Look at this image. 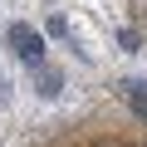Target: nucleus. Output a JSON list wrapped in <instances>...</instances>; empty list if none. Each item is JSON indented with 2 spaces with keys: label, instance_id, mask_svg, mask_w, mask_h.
I'll list each match as a JSON object with an SVG mask.
<instances>
[{
  "label": "nucleus",
  "instance_id": "5",
  "mask_svg": "<svg viewBox=\"0 0 147 147\" xmlns=\"http://www.w3.org/2000/svg\"><path fill=\"white\" fill-rule=\"evenodd\" d=\"M118 44H123V49L132 54V49H137V30H118Z\"/></svg>",
  "mask_w": 147,
  "mask_h": 147
},
{
  "label": "nucleus",
  "instance_id": "6",
  "mask_svg": "<svg viewBox=\"0 0 147 147\" xmlns=\"http://www.w3.org/2000/svg\"><path fill=\"white\" fill-rule=\"evenodd\" d=\"M5 103H10V84L0 79V108H5Z\"/></svg>",
  "mask_w": 147,
  "mask_h": 147
},
{
  "label": "nucleus",
  "instance_id": "4",
  "mask_svg": "<svg viewBox=\"0 0 147 147\" xmlns=\"http://www.w3.org/2000/svg\"><path fill=\"white\" fill-rule=\"evenodd\" d=\"M44 30H49L54 39H69V20H64V15H49V25H44Z\"/></svg>",
  "mask_w": 147,
  "mask_h": 147
},
{
  "label": "nucleus",
  "instance_id": "3",
  "mask_svg": "<svg viewBox=\"0 0 147 147\" xmlns=\"http://www.w3.org/2000/svg\"><path fill=\"white\" fill-rule=\"evenodd\" d=\"M118 93H123V98H127V108L147 123V84H142V79H123V84H118Z\"/></svg>",
  "mask_w": 147,
  "mask_h": 147
},
{
  "label": "nucleus",
  "instance_id": "1",
  "mask_svg": "<svg viewBox=\"0 0 147 147\" xmlns=\"http://www.w3.org/2000/svg\"><path fill=\"white\" fill-rule=\"evenodd\" d=\"M5 39H10V49H15V59H20L25 69H39V64H44V34H39V30H30V25H10Z\"/></svg>",
  "mask_w": 147,
  "mask_h": 147
},
{
  "label": "nucleus",
  "instance_id": "2",
  "mask_svg": "<svg viewBox=\"0 0 147 147\" xmlns=\"http://www.w3.org/2000/svg\"><path fill=\"white\" fill-rule=\"evenodd\" d=\"M34 93H39V98H59V93H64V74L49 69V64H39V69H34Z\"/></svg>",
  "mask_w": 147,
  "mask_h": 147
}]
</instances>
